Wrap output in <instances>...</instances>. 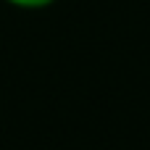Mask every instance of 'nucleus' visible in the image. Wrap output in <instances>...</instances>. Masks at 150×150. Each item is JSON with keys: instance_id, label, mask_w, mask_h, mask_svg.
<instances>
[{"instance_id": "obj_1", "label": "nucleus", "mask_w": 150, "mask_h": 150, "mask_svg": "<svg viewBox=\"0 0 150 150\" xmlns=\"http://www.w3.org/2000/svg\"><path fill=\"white\" fill-rule=\"evenodd\" d=\"M5 3L13 5V8H21V11H40V8L53 5L55 0H5Z\"/></svg>"}]
</instances>
